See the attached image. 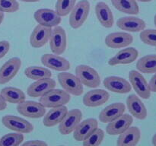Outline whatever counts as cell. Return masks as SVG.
Instances as JSON below:
<instances>
[{"label": "cell", "instance_id": "cell-1", "mask_svg": "<svg viewBox=\"0 0 156 146\" xmlns=\"http://www.w3.org/2000/svg\"><path fill=\"white\" fill-rule=\"evenodd\" d=\"M71 100V94L65 90L51 89L40 97L39 102L46 108H53L66 105Z\"/></svg>", "mask_w": 156, "mask_h": 146}, {"label": "cell", "instance_id": "cell-2", "mask_svg": "<svg viewBox=\"0 0 156 146\" xmlns=\"http://www.w3.org/2000/svg\"><path fill=\"white\" fill-rule=\"evenodd\" d=\"M57 78L63 90L71 95L81 96L83 94V85L75 75L66 71H61L58 74Z\"/></svg>", "mask_w": 156, "mask_h": 146}, {"label": "cell", "instance_id": "cell-3", "mask_svg": "<svg viewBox=\"0 0 156 146\" xmlns=\"http://www.w3.org/2000/svg\"><path fill=\"white\" fill-rule=\"evenodd\" d=\"M90 2L88 0H80L70 12L69 24L72 28L78 29L86 21L90 12Z\"/></svg>", "mask_w": 156, "mask_h": 146}, {"label": "cell", "instance_id": "cell-4", "mask_svg": "<svg viewBox=\"0 0 156 146\" xmlns=\"http://www.w3.org/2000/svg\"><path fill=\"white\" fill-rule=\"evenodd\" d=\"M76 75L82 85L88 88H95L101 85V77L98 72L89 65H78L76 68Z\"/></svg>", "mask_w": 156, "mask_h": 146}, {"label": "cell", "instance_id": "cell-5", "mask_svg": "<svg viewBox=\"0 0 156 146\" xmlns=\"http://www.w3.org/2000/svg\"><path fill=\"white\" fill-rule=\"evenodd\" d=\"M17 110L23 116L31 119H39L46 113V107L40 102L24 100L17 105Z\"/></svg>", "mask_w": 156, "mask_h": 146}, {"label": "cell", "instance_id": "cell-6", "mask_svg": "<svg viewBox=\"0 0 156 146\" xmlns=\"http://www.w3.org/2000/svg\"><path fill=\"white\" fill-rule=\"evenodd\" d=\"M2 123L7 129L20 133H30L34 130V126L30 122L17 116H4L2 118Z\"/></svg>", "mask_w": 156, "mask_h": 146}, {"label": "cell", "instance_id": "cell-7", "mask_svg": "<svg viewBox=\"0 0 156 146\" xmlns=\"http://www.w3.org/2000/svg\"><path fill=\"white\" fill-rule=\"evenodd\" d=\"M129 79L131 86L137 94L143 99H149L151 96V90L149 85L144 76L136 70H132L129 74Z\"/></svg>", "mask_w": 156, "mask_h": 146}, {"label": "cell", "instance_id": "cell-8", "mask_svg": "<svg viewBox=\"0 0 156 146\" xmlns=\"http://www.w3.org/2000/svg\"><path fill=\"white\" fill-rule=\"evenodd\" d=\"M49 41L52 53L57 55L62 54L67 47V36L65 30L59 25L53 27Z\"/></svg>", "mask_w": 156, "mask_h": 146}, {"label": "cell", "instance_id": "cell-9", "mask_svg": "<svg viewBox=\"0 0 156 146\" xmlns=\"http://www.w3.org/2000/svg\"><path fill=\"white\" fill-rule=\"evenodd\" d=\"M82 113L80 109H73L68 111L59 124V132L63 135L72 133L82 121Z\"/></svg>", "mask_w": 156, "mask_h": 146}, {"label": "cell", "instance_id": "cell-10", "mask_svg": "<svg viewBox=\"0 0 156 146\" xmlns=\"http://www.w3.org/2000/svg\"><path fill=\"white\" fill-rule=\"evenodd\" d=\"M21 59L13 57L5 62L0 68V85H5L16 76L21 67Z\"/></svg>", "mask_w": 156, "mask_h": 146}, {"label": "cell", "instance_id": "cell-11", "mask_svg": "<svg viewBox=\"0 0 156 146\" xmlns=\"http://www.w3.org/2000/svg\"><path fill=\"white\" fill-rule=\"evenodd\" d=\"M34 18L39 24L52 28L59 25L62 21V18L56 11L50 9H38L34 14Z\"/></svg>", "mask_w": 156, "mask_h": 146}, {"label": "cell", "instance_id": "cell-12", "mask_svg": "<svg viewBox=\"0 0 156 146\" xmlns=\"http://www.w3.org/2000/svg\"><path fill=\"white\" fill-rule=\"evenodd\" d=\"M41 62L47 68L58 71H68L70 68V62L65 58L54 53H47L41 57Z\"/></svg>", "mask_w": 156, "mask_h": 146}, {"label": "cell", "instance_id": "cell-13", "mask_svg": "<svg viewBox=\"0 0 156 146\" xmlns=\"http://www.w3.org/2000/svg\"><path fill=\"white\" fill-rule=\"evenodd\" d=\"M103 85L108 91L117 94H127L132 90L130 82L118 76H108L103 81Z\"/></svg>", "mask_w": 156, "mask_h": 146}, {"label": "cell", "instance_id": "cell-14", "mask_svg": "<svg viewBox=\"0 0 156 146\" xmlns=\"http://www.w3.org/2000/svg\"><path fill=\"white\" fill-rule=\"evenodd\" d=\"M56 85V82L51 78L40 79L29 85L27 93L31 97H41L49 91L55 88Z\"/></svg>", "mask_w": 156, "mask_h": 146}, {"label": "cell", "instance_id": "cell-15", "mask_svg": "<svg viewBox=\"0 0 156 146\" xmlns=\"http://www.w3.org/2000/svg\"><path fill=\"white\" fill-rule=\"evenodd\" d=\"M133 122V116L124 114L108 123L106 127V132L110 135H119L126 131Z\"/></svg>", "mask_w": 156, "mask_h": 146}, {"label": "cell", "instance_id": "cell-16", "mask_svg": "<svg viewBox=\"0 0 156 146\" xmlns=\"http://www.w3.org/2000/svg\"><path fill=\"white\" fill-rule=\"evenodd\" d=\"M52 27L37 24L34 28L30 36V43L34 48H41L49 41L52 33Z\"/></svg>", "mask_w": 156, "mask_h": 146}, {"label": "cell", "instance_id": "cell-17", "mask_svg": "<svg viewBox=\"0 0 156 146\" xmlns=\"http://www.w3.org/2000/svg\"><path fill=\"white\" fill-rule=\"evenodd\" d=\"M133 37L127 32H114L108 34L105 38V43L112 49L125 48L130 45Z\"/></svg>", "mask_w": 156, "mask_h": 146}, {"label": "cell", "instance_id": "cell-18", "mask_svg": "<svg viewBox=\"0 0 156 146\" xmlns=\"http://www.w3.org/2000/svg\"><path fill=\"white\" fill-rule=\"evenodd\" d=\"M110 94L105 90L94 89L88 91L84 95L82 101L84 105L88 107H98L108 101Z\"/></svg>", "mask_w": 156, "mask_h": 146}, {"label": "cell", "instance_id": "cell-19", "mask_svg": "<svg viewBox=\"0 0 156 146\" xmlns=\"http://www.w3.org/2000/svg\"><path fill=\"white\" fill-rule=\"evenodd\" d=\"M98 128V122L96 119L88 118L81 121L73 131V137L78 141H83L95 129Z\"/></svg>", "mask_w": 156, "mask_h": 146}, {"label": "cell", "instance_id": "cell-20", "mask_svg": "<svg viewBox=\"0 0 156 146\" xmlns=\"http://www.w3.org/2000/svg\"><path fill=\"white\" fill-rule=\"evenodd\" d=\"M139 56L138 50L133 47H127L120 50L117 54L108 61V65L115 66L117 65L130 64L137 59Z\"/></svg>", "mask_w": 156, "mask_h": 146}, {"label": "cell", "instance_id": "cell-21", "mask_svg": "<svg viewBox=\"0 0 156 146\" xmlns=\"http://www.w3.org/2000/svg\"><path fill=\"white\" fill-rule=\"evenodd\" d=\"M126 106L131 115L138 120H143L147 117V109L141 99L136 94H130L126 99Z\"/></svg>", "mask_w": 156, "mask_h": 146}, {"label": "cell", "instance_id": "cell-22", "mask_svg": "<svg viewBox=\"0 0 156 146\" xmlns=\"http://www.w3.org/2000/svg\"><path fill=\"white\" fill-rule=\"evenodd\" d=\"M117 27L126 32H141L146 27V24L143 19L137 17H123L117 20Z\"/></svg>", "mask_w": 156, "mask_h": 146}, {"label": "cell", "instance_id": "cell-23", "mask_svg": "<svg viewBox=\"0 0 156 146\" xmlns=\"http://www.w3.org/2000/svg\"><path fill=\"white\" fill-rule=\"evenodd\" d=\"M125 110H126V106L124 103L120 102L112 103L108 105L101 111L99 114V120L102 123H108L123 115Z\"/></svg>", "mask_w": 156, "mask_h": 146}, {"label": "cell", "instance_id": "cell-24", "mask_svg": "<svg viewBox=\"0 0 156 146\" xmlns=\"http://www.w3.org/2000/svg\"><path fill=\"white\" fill-rule=\"evenodd\" d=\"M141 131L136 126H129L123 133L119 135L117 144L118 146H135L140 142Z\"/></svg>", "mask_w": 156, "mask_h": 146}, {"label": "cell", "instance_id": "cell-25", "mask_svg": "<svg viewBox=\"0 0 156 146\" xmlns=\"http://www.w3.org/2000/svg\"><path fill=\"white\" fill-rule=\"evenodd\" d=\"M95 15L104 27L111 28L114 23V17L111 8L104 2H99L95 6Z\"/></svg>", "mask_w": 156, "mask_h": 146}, {"label": "cell", "instance_id": "cell-26", "mask_svg": "<svg viewBox=\"0 0 156 146\" xmlns=\"http://www.w3.org/2000/svg\"><path fill=\"white\" fill-rule=\"evenodd\" d=\"M67 112H68V108L66 106V105L50 108L47 113H45V115L44 116L43 123L47 127H53L56 126L60 123Z\"/></svg>", "mask_w": 156, "mask_h": 146}, {"label": "cell", "instance_id": "cell-27", "mask_svg": "<svg viewBox=\"0 0 156 146\" xmlns=\"http://www.w3.org/2000/svg\"><path fill=\"white\" fill-rule=\"evenodd\" d=\"M0 94L7 103L15 104L24 101L26 98L24 91L14 87H5L2 88L0 91Z\"/></svg>", "mask_w": 156, "mask_h": 146}, {"label": "cell", "instance_id": "cell-28", "mask_svg": "<svg viewBox=\"0 0 156 146\" xmlns=\"http://www.w3.org/2000/svg\"><path fill=\"white\" fill-rule=\"evenodd\" d=\"M116 9L128 15H138L140 7L136 0H111Z\"/></svg>", "mask_w": 156, "mask_h": 146}, {"label": "cell", "instance_id": "cell-29", "mask_svg": "<svg viewBox=\"0 0 156 146\" xmlns=\"http://www.w3.org/2000/svg\"><path fill=\"white\" fill-rule=\"evenodd\" d=\"M136 68L139 71L146 74L156 72V55H147L137 61Z\"/></svg>", "mask_w": 156, "mask_h": 146}, {"label": "cell", "instance_id": "cell-30", "mask_svg": "<svg viewBox=\"0 0 156 146\" xmlns=\"http://www.w3.org/2000/svg\"><path fill=\"white\" fill-rule=\"evenodd\" d=\"M26 77L31 80L37 81L40 79L51 78L52 73L47 68L41 66H29L24 69Z\"/></svg>", "mask_w": 156, "mask_h": 146}, {"label": "cell", "instance_id": "cell-31", "mask_svg": "<svg viewBox=\"0 0 156 146\" xmlns=\"http://www.w3.org/2000/svg\"><path fill=\"white\" fill-rule=\"evenodd\" d=\"M24 139L23 133L16 132L8 133L0 138V146H18L22 144Z\"/></svg>", "mask_w": 156, "mask_h": 146}, {"label": "cell", "instance_id": "cell-32", "mask_svg": "<svg viewBox=\"0 0 156 146\" xmlns=\"http://www.w3.org/2000/svg\"><path fill=\"white\" fill-rule=\"evenodd\" d=\"M76 3V0H57L55 11L60 17L66 16L73 10Z\"/></svg>", "mask_w": 156, "mask_h": 146}, {"label": "cell", "instance_id": "cell-33", "mask_svg": "<svg viewBox=\"0 0 156 146\" xmlns=\"http://www.w3.org/2000/svg\"><path fill=\"white\" fill-rule=\"evenodd\" d=\"M105 138V132L101 129H98L94 131L86 139L83 141V145L85 146H98L103 141Z\"/></svg>", "mask_w": 156, "mask_h": 146}, {"label": "cell", "instance_id": "cell-34", "mask_svg": "<svg viewBox=\"0 0 156 146\" xmlns=\"http://www.w3.org/2000/svg\"><path fill=\"white\" fill-rule=\"evenodd\" d=\"M140 40L144 43L152 47H156V30L155 29H146L142 30L140 34Z\"/></svg>", "mask_w": 156, "mask_h": 146}, {"label": "cell", "instance_id": "cell-35", "mask_svg": "<svg viewBox=\"0 0 156 146\" xmlns=\"http://www.w3.org/2000/svg\"><path fill=\"white\" fill-rule=\"evenodd\" d=\"M20 5L17 0H0V11L14 13L19 10Z\"/></svg>", "mask_w": 156, "mask_h": 146}, {"label": "cell", "instance_id": "cell-36", "mask_svg": "<svg viewBox=\"0 0 156 146\" xmlns=\"http://www.w3.org/2000/svg\"><path fill=\"white\" fill-rule=\"evenodd\" d=\"M10 49V43L7 40L0 41V59L4 57Z\"/></svg>", "mask_w": 156, "mask_h": 146}, {"label": "cell", "instance_id": "cell-37", "mask_svg": "<svg viewBox=\"0 0 156 146\" xmlns=\"http://www.w3.org/2000/svg\"><path fill=\"white\" fill-rule=\"evenodd\" d=\"M24 146H47V143L41 140H30L22 143Z\"/></svg>", "mask_w": 156, "mask_h": 146}, {"label": "cell", "instance_id": "cell-38", "mask_svg": "<svg viewBox=\"0 0 156 146\" xmlns=\"http://www.w3.org/2000/svg\"><path fill=\"white\" fill-rule=\"evenodd\" d=\"M149 88H150L151 92H155L156 93V72L155 73L152 78L149 81Z\"/></svg>", "mask_w": 156, "mask_h": 146}, {"label": "cell", "instance_id": "cell-39", "mask_svg": "<svg viewBox=\"0 0 156 146\" xmlns=\"http://www.w3.org/2000/svg\"><path fill=\"white\" fill-rule=\"evenodd\" d=\"M7 107V102L4 100L2 96L0 94V111H2Z\"/></svg>", "mask_w": 156, "mask_h": 146}, {"label": "cell", "instance_id": "cell-40", "mask_svg": "<svg viewBox=\"0 0 156 146\" xmlns=\"http://www.w3.org/2000/svg\"><path fill=\"white\" fill-rule=\"evenodd\" d=\"M4 18H5L4 12H1V11H0V24L2 23L3 20H4Z\"/></svg>", "mask_w": 156, "mask_h": 146}, {"label": "cell", "instance_id": "cell-41", "mask_svg": "<svg viewBox=\"0 0 156 146\" xmlns=\"http://www.w3.org/2000/svg\"><path fill=\"white\" fill-rule=\"evenodd\" d=\"M21 2H39L41 0H20Z\"/></svg>", "mask_w": 156, "mask_h": 146}, {"label": "cell", "instance_id": "cell-42", "mask_svg": "<svg viewBox=\"0 0 156 146\" xmlns=\"http://www.w3.org/2000/svg\"><path fill=\"white\" fill-rule=\"evenodd\" d=\"M152 144H153V145L156 146V133L153 135V137H152Z\"/></svg>", "mask_w": 156, "mask_h": 146}, {"label": "cell", "instance_id": "cell-43", "mask_svg": "<svg viewBox=\"0 0 156 146\" xmlns=\"http://www.w3.org/2000/svg\"><path fill=\"white\" fill-rule=\"evenodd\" d=\"M136 1L142 2H152V0H136Z\"/></svg>", "mask_w": 156, "mask_h": 146}, {"label": "cell", "instance_id": "cell-44", "mask_svg": "<svg viewBox=\"0 0 156 146\" xmlns=\"http://www.w3.org/2000/svg\"><path fill=\"white\" fill-rule=\"evenodd\" d=\"M154 23H155V25L156 27V15H155V18H154Z\"/></svg>", "mask_w": 156, "mask_h": 146}]
</instances>
